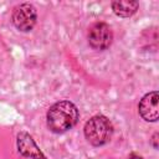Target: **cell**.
<instances>
[{"label":"cell","mask_w":159,"mask_h":159,"mask_svg":"<svg viewBox=\"0 0 159 159\" xmlns=\"http://www.w3.org/2000/svg\"><path fill=\"white\" fill-rule=\"evenodd\" d=\"M47 127L53 133H65L78 120V109L70 101L52 104L47 112Z\"/></svg>","instance_id":"6da1fadb"},{"label":"cell","mask_w":159,"mask_h":159,"mask_svg":"<svg viewBox=\"0 0 159 159\" xmlns=\"http://www.w3.org/2000/svg\"><path fill=\"white\" fill-rule=\"evenodd\" d=\"M113 134V125L104 116H94L84 125V137L94 147L108 143Z\"/></svg>","instance_id":"7a4b0ae2"},{"label":"cell","mask_w":159,"mask_h":159,"mask_svg":"<svg viewBox=\"0 0 159 159\" xmlns=\"http://www.w3.org/2000/svg\"><path fill=\"white\" fill-rule=\"evenodd\" d=\"M36 19H37L36 9L34 7V5L29 2L17 5L14 9L12 16H11L12 24L20 31H30L35 26Z\"/></svg>","instance_id":"3957f363"},{"label":"cell","mask_w":159,"mask_h":159,"mask_svg":"<svg viewBox=\"0 0 159 159\" xmlns=\"http://www.w3.org/2000/svg\"><path fill=\"white\" fill-rule=\"evenodd\" d=\"M113 40L111 27L104 22H96L91 26L88 32V42L96 50H106Z\"/></svg>","instance_id":"277c9868"},{"label":"cell","mask_w":159,"mask_h":159,"mask_svg":"<svg viewBox=\"0 0 159 159\" xmlns=\"http://www.w3.org/2000/svg\"><path fill=\"white\" fill-rule=\"evenodd\" d=\"M158 92L153 91L147 93L139 102V114L143 119L148 122H157L159 117V108H158Z\"/></svg>","instance_id":"5b68a950"},{"label":"cell","mask_w":159,"mask_h":159,"mask_svg":"<svg viewBox=\"0 0 159 159\" xmlns=\"http://www.w3.org/2000/svg\"><path fill=\"white\" fill-rule=\"evenodd\" d=\"M17 148L24 157L31 159H46L45 155L41 153L40 148L36 145L32 137L26 132H21L17 135Z\"/></svg>","instance_id":"8992f818"},{"label":"cell","mask_w":159,"mask_h":159,"mask_svg":"<svg viewBox=\"0 0 159 159\" xmlns=\"http://www.w3.org/2000/svg\"><path fill=\"white\" fill-rule=\"evenodd\" d=\"M138 6H139L138 1H130V0L113 1L112 2V9H113L114 14L120 16V17H129V16H132L138 10Z\"/></svg>","instance_id":"52a82bcc"},{"label":"cell","mask_w":159,"mask_h":159,"mask_svg":"<svg viewBox=\"0 0 159 159\" xmlns=\"http://www.w3.org/2000/svg\"><path fill=\"white\" fill-rule=\"evenodd\" d=\"M128 159H143V158H142V157H139V155H137V154H132Z\"/></svg>","instance_id":"ba28073f"}]
</instances>
